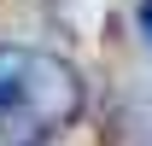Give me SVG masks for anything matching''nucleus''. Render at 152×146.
Returning a JSON list of instances; mask_svg holds the SVG:
<instances>
[{
    "mask_svg": "<svg viewBox=\"0 0 152 146\" xmlns=\"http://www.w3.org/2000/svg\"><path fill=\"white\" fill-rule=\"evenodd\" d=\"M82 111V82L64 58L0 47V146H41Z\"/></svg>",
    "mask_w": 152,
    "mask_h": 146,
    "instance_id": "1",
    "label": "nucleus"
},
{
    "mask_svg": "<svg viewBox=\"0 0 152 146\" xmlns=\"http://www.w3.org/2000/svg\"><path fill=\"white\" fill-rule=\"evenodd\" d=\"M140 35H146V47H152V0L140 6Z\"/></svg>",
    "mask_w": 152,
    "mask_h": 146,
    "instance_id": "2",
    "label": "nucleus"
}]
</instances>
